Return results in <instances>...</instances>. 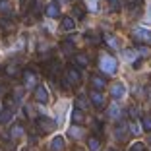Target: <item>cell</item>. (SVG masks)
<instances>
[{
    "instance_id": "1",
    "label": "cell",
    "mask_w": 151,
    "mask_h": 151,
    "mask_svg": "<svg viewBox=\"0 0 151 151\" xmlns=\"http://www.w3.org/2000/svg\"><path fill=\"white\" fill-rule=\"evenodd\" d=\"M22 80H23V89H35V85L39 83V78L35 74V66H29L22 72Z\"/></svg>"
},
{
    "instance_id": "2",
    "label": "cell",
    "mask_w": 151,
    "mask_h": 151,
    "mask_svg": "<svg viewBox=\"0 0 151 151\" xmlns=\"http://www.w3.org/2000/svg\"><path fill=\"white\" fill-rule=\"evenodd\" d=\"M116 66H118V62H116V58H112V56H101L99 58V68H101V72L105 76H112L116 72Z\"/></svg>"
},
{
    "instance_id": "3",
    "label": "cell",
    "mask_w": 151,
    "mask_h": 151,
    "mask_svg": "<svg viewBox=\"0 0 151 151\" xmlns=\"http://www.w3.org/2000/svg\"><path fill=\"white\" fill-rule=\"evenodd\" d=\"M37 128L43 134H50V132L56 130V122H54L52 118H49V116H39V118H37Z\"/></svg>"
},
{
    "instance_id": "4",
    "label": "cell",
    "mask_w": 151,
    "mask_h": 151,
    "mask_svg": "<svg viewBox=\"0 0 151 151\" xmlns=\"http://www.w3.org/2000/svg\"><path fill=\"white\" fill-rule=\"evenodd\" d=\"M66 80L70 81L72 87H76V85H80L81 83V74H80V68H76V66H68L66 68Z\"/></svg>"
},
{
    "instance_id": "5",
    "label": "cell",
    "mask_w": 151,
    "mask_h": 151,
    "mask_svg": "<svg viewBox=\"0 0 151 151\" xmlns=\"http://www.w3.org/2000/svg\"><path fill=\"white\" fill-rule=\"evenodd\" d=\"M4 72H6L8 78H19L22 72H23V68L19 66L18 62H8V64H6V68H4Z\"/></svg>"
},
{
    "instance_id": "6",
    "label": "cell",
    "mask_w": 151,
    "mask_h": 151,
    "mask_svg": "<svg viewBox=\"0 0 151 151\" xmlns=\"http://www.w3.org/2000/svg\"><path fill=\"white\" fill-rule=\"evenodd\" d=\"M35 101L41 103V105H47L49 103V93H47V87L45 85H35Z\"/></svg>"
},
{
    "instance_id": "7",
    "label": "cell",
    "mask_w": 151,
    "mask_h": 151,
    "mask_svg": "<svg viewBox=\"0 0 151 151\" xmlns=\"http://www.w3.org/2000/svg\"><path fill=\"white\" fill-rule=\"evenodd\" d=\"M89 101L93 103L97 109H105V107H107V105H105V97H103V93L97 91V89H93V91L89 93Z\"/></svg>"
},
{
    "instance_id": "8",
    "label": "cell",
    "mask_w": 151,
    "mask_h": 151,
    "mask_svg": "<svg viewBox=\"0 0 151 151\" xmlns=\"http://www.w3.org/2000/svg\"><path fill=\"white\" fill-rule=\"evenodd\" d=\"M23 132H25V128H23L22 122H14V124L10 126V138L12 139H19L23 136Z\"/></svg>"
},
{
    "instance_id": "9",
    "label": "cell",
    "mask_w": 151,
    "mask_h": 151,
    "mask_svg": "<svg viewBox=\"0 0 151 151\" xmlns=\"http://www.w3.org/2000/svg\"><path fill=\"white\" fill-rule=\"evenodd\" d=\"M132 37L136 41H149L151 39V33L147 31L145 27H136V29L132 31Z\"/></svg>"
},
{
    "instance_id": "10",
    "label": "cell",
    "mask_w": 151,
    "mask_h": 151,
    "mask_svg": "<svg viewBox=\"0 0 151 151\" xmlns=\"http://www.w3.org/2000/svg\"><path fill=\"white\" fill-rule=\"evenodd\" d=\"M64 147H66L64 138H62V136H54L52 142H50V145H49V149L50 151H64Z\"/></svg>"
},
{
    "instance_id": "11",
    "label": "cell",
    "mask_w": 151,
    "mask_h": 151,
    "mask_svg": "<svg viewBox=\"0 0 151 151\" xmlns=\"http://www.w3.org/2000/svg\"><path fill=\"white\" fill-rule=\"evenodd\" d=\"M91 87L97 89V91H99V89H105V87H107V80L101 78L99 74H93V76H91Z\"/></svg>"
},
{
    "instance_id": "12",
    "label": "cell",
    "mask_w": 151,
    "mask_h": 151,
    "mask_svg": "<svg viewBox=\"0 0 151 151\" xmlns=\"http://www.w3.org/2000/svg\"><path fill=\"white\" fill-rule=\"evenodd\" d=\"M89 64V58H87V54H83V52H78V54H74V66L76 68H85Z\"/></svg>"
},
{
    "instance_id": "13",
    "label": "cell",
    "mask_w": 151,
    "mask_h": 151,
    "mask_svg": "<svg viewBox=\"0 0 151 151\" xmlns=\"http://www.w3.org/2000/svg\"><path fill=\"white\" fill-rule=\"evenodd\" d=\"M60 29H64V31H74L76 29V19L70 18V16H64L62 22H60Z\"/></svg>"
},
{
    "instance_id": "14",
    "label": "cell",
    "mask_w": 151,
    "mask_h": 151,
    "mask_svg": "<svg viewBox=\"0 0 151 151\" xmlns=\"http://www.w3.org/2000/svg\"><path fill=\"white\" fill-rule=\"evenodd\" d=\"M68 136H70V138H74V139H80L81 136H83V128H81L80 124L70 126V128H68Z\"/></svg>"
},
{
    "instance_id": "15",
    "label": "cell",
    "mask_w": 151,
    "mask_h": 151,
    "mask_svg": "<svg viewBox=\"0 0 151 151\" xmlns=\"http://www.w3.org/2000/svg\"><path fill=\"white\" fill-rule=\"evenodd\" d=\"M45 14H47V18H58L60 16V6L52 2V4H49L45 8Z\"/></svg>"
},
{
    "instance_id": "16",
    "label": "cell",
    "mask_w": 151,
    "mask_h": 151,
    "mask_svg": "<svg viewBox=\"0 0 151 151\" xmlns=\"http://www.w3.org/2000/svg\"><path fill=\"white\" fill-rule=\"evenodd\" d=\"M87 147H89V151H101V139H99L97 136H89Z\"/></svg>"
},
{
    "instance_id": "17",
    "label": "cell",
    "mask_w": 151,
    "mask_h": 151,
    "mask_svg": "<svg viewBox=\"0 0 151 151\" xmlns=\"http://www.w3.org/2000/svg\"><path fill=\"white\" fill-rule=\"evenodd\" d=\"M124 93H126V91H124V85H122V83H114L111 87V95L114 99H122V97H124Z\"/></svg>"
},
{
    "instance_id": "18",
    "label": "cell",
    "mask_w": 151,
    "mask_h": 151,
    "mask_svg": "<svg viewBox=\"0 0 151 151\" xmlns=\"http://www.w3.org/2000/svg\"><path fill=\"white\" fill-rule=\"evenodd\" d=\"M83 120H85V112L81 111V109H76V111L72 112V122H74V124H83Z\"/></svg>"
},
{
    "instance_id": "19",
    "label": "cell",
    "mask_w": 151,
    "mask_h": 151,
    "mask_svg": "<svg viewBox=\"0 0 151 151\" xmlns=\"http://www.w3.org/2000/svg\"><path fill=\"white\" fill-rule=\"evenodd\" d=\"M0 14L2 16H12V4H10V0H0Z\"/></svg>"
},
{
    "instance_id": "20",
    "label": "cell",
    "mask_w": 151,
    "mask_h": 151,
    "mask_svg": "<svg viewBox=\"0 0 151 151\" xmlns=\"http://www.w3.org/2000/svg\"><path fill=\"white\" fill-rule=\"evenodd\" d=\"M12 118H14V112L10 109H2L0 111V124H8Z\"/></svg>"
},
{
    "instance_id": "21",
    "label": "cell",
    "mask_w": 151,
    "mask_h": 151,
    "mask_svg": "<svg viewBox=\"0 0 151 151\" xmlns=\"http://www.w3.org/2000/svg\"><path fill=\"white\" fill-rule=\"evenodd\" d=\"M0 31L2 33H12L14 31V23L10 22V19H6V18H0Z\"/></svg>"
},
{
    "instance_id": "22",
    "label": "cell",
    "mask_w": 151,
    "mask_h": 151,
    "mask_svg": "<svg viewBox=\"0 0 151 151\" xmlns=\"http://www.w3.org/2000/svg\"><path fill=\"white\" fill-rule=\"evenodd\" d=\"M4 105H6V107L4 109H10V111H16V109H18V105H19V101H16V99H14L12 97V95H8V97H6L4 99Z\"/></svg>"
},
{
    "instance_id": "23",
    "label": "cell",
    "mask_w": 151,
    "mask_h": 151,
    "mask_svg": "<svg viewBox=\"0 0 151 151\" xmlns=\"http://www.w3.org/2000/svg\"><path fill=\"white\" fill-rule=\"evenodd\" d=\"M116 138L122 142V139H126V124L122 122V120H118V126H116Z\"/></svg>"
},
{
    "instance_id": "24",
    "label": "cell",
    "mask_w": 151,
    "mask_h": 151,
    "mask_svg": "<svg viewBox=\"0 0 151 151\" xmlns=\"http://www.w3.org/2000/svg\"><path fill=\"white\" fill-rule=\"evenodd\" d=\"M107 116H109V118H118V116H120V105L112 103L111 107H109V111H107Z\"/></svg>"
},
{
    "instance_id": "25",
    "label": "cell",
    "mask_w": 151,
    "mask_h": 151,
    "mask_svg": "<svg viewBox=\"0 0 151 151\" xmlns=\"http://www.w3.org/2000/svg\"><path fill=\"white\" fill-rule=\"evenodd\" d=\"M72 14H74V19H83L85 18V10H83V6H74L72 8Z\"/></svg>"
},
{
    "instance_id": "26",
    "label": "cell",
    "mask_w": 151,
    "mask_h": 151,
    "mask_svg": "<svg viewBox=\"0 0 151 151\" xmlns=\"http://www.w3.org/2000/svg\"><path fill=\"white\" fill-rule=\"evenodd\" d=\"M105 41H107V45L111 47V49H118V39H116L114 35L107 33V35H105Z\"/></svg>"
},
{
    "instance_id": "27",
    "label": "cell",
    "mask_w": 151,
    "mask_h": 151,
    "mask_svg": "<svg viewBox=\"0 0 151 151\" xmlns=\"http://www.w3.org/2000/svg\"><path fill=\"white\" fill-rule=\"evenodd\" d=\"M76 107L81 109V111L87 109V99H85V95H78V97H76Z\"/></svg>"
},
{
    "instance_id": "28",
    "label": "cell",
    "mask_w": 151,
    "mask_h": 151,
    "mask_svg": "<svg viewBox=\"0 0 151 151\" xmlns=\"http://www.w3.org/2000/svg\"><path fill=\"white\" fill-rule=\"evenodd\" d=\"M142 128L145 130V132H151V116L149 114L142 116Z\"/></svg>"
},
{
    "instance_id": "29",
    "label": "cell",
    "mask_w": 151,
    "mask_h": 151,
    "mask_svg": "<svg viewBox=\"0 0 151 151\" xmlns=\"http://www.w3.org/2000/svg\"><path fill=\"white\" fill-rule=\"evenodd\" d=\"M41 4H43V0H31V8H29V12L31 14H41Z\"/></svg>"
},
{
    "instance_id": "30",
    "label": "cell",
    "mask_w": 151,
    "mask_h": 151,
    "mask_svg": "<svg viewBox=\"0 0 151 151\" xmlns=\"http://www.w3.org/2000/svg\"><path fill=\"white\" fill-rule=\"evenodd\" d=\"M128 151H145V143L136 142V143H132V145H130V149H128Z\"/></svg>"
},
{
    "instance_id": "31",
    "label": "cell",
    "mask_w": 151,
    "mask_h": 151,
    "mask_svg": "<svg viewBox=\"0 0 151 151\" xmlns=\"http://www.w3.org/2000/svg\"><path fill=\"white\" fill-rule=\"evenodd\" d=\"M122 54H124L126 58H128L130 62H132V60H136V56H138V52H136V50H130V49H126V50H122Z\"/></svg>"
},
{
    "instance_id": "32",
    "label": "cell",
    "mask_w": 151,
    "mask_h": 151,
    "mask_svg": "<svg viewBox=\"0 0 151 151\" xmlns=\"http://www.w3.org/2000/svg\"><path fill=\"white\" fill-rule=\"evenodd\" d=\"M109 8H111V12H118L120 10V0H109Z\"/></svg>"
},
{
    "instance_id": "33",
    "label": "cell",
    "mask_w": 151,
    "mask_h": 151,
    "mask_svg": "<svg viewBox=\"0 0 151 151\" xmlns=\"http://www.w3.org/2000/svg\"><path fill=\"white\" fill-rule=\"evenodd\" d=\"M62 50L66 54H70V52H74V47L70 45V41H62Z\"/></svg>"
},
{
    "instance_id": "34",
    "label": "cell",
    "mask_w": 151,
    "mask_h": 151,
    "mask_svg": "<svg viewBox=\"0 0 151 151\" xmlns=\"http://www.w3.org/2000/svg\"><path fill=\"white\" fill-rule=\"evenodd\" d=\"M130 132H132V134H139V126L136 124V120L130 122Z\"/></svg>"
},
{
    "instance_id": "35",
    "label": "cell",
    "mask_w": 151,
    "mask_h": 151,
    "mask_svg": "<svg viewBox=\"0 0 151 151\" xmlns=\"http://www.w3.org/2000/svg\"><path fill=\"white\" fill-rule=\"evenodd\" d=\"M138 52L142 54V56H149V49H145V47H139V49H138Z\"/></svg>"
},
{
    "instance_id": "36",
    "label": "cell",
    "mask_w": 151,
    "mask_h": 151,
    "mask_svg": "<svg viewBox=\"0 0 151 151\" xmlns=\"http://www.w3.org/2000/svg\"><path fill=\"white\" fill-rule=\"evenodd\" d=\"M124 2H126V6H139L142 0H124Z\"/></svg>"
},
{
    "instance_id": "37",
    "label": "cell",
    "mask_w": 151,
    "mask_h": 151,
    "mask_svg": "<svg viewBox=\"0 0 151 151\" xmlns=\"http://www.w3.org/2000/svg\"><path fill=\"white\" fill-rule=\"evenodd\" d=\"M2 109H4V107H2V105H0V111H2Z\"/></svg>"
},
{
    "instance_id": "38",
    "label": "cell",
    "mask_w": 151,
    "mask_h": 151,
    "mask_svg": "<svg viewBox=\"0 0 151 151\" xmlns=\"http://www.w3.org/2000/svg\"><path fill=\"white\" fill-rule=\"evenodd\" d=\"M0 93H2V87H0Z\"/></svg>"
},
{
    "instance_id": "39",
    "label": "cell",
    "mask_w": 151,
    "mask_h": 151,
    "mask_svg": "<svg viewBox=\"0 0 151 151\" xmlns=\"http://www.w3.org/2000/svg\"><path fill=\"white\" fill-rule=\"evenodd\" d=\"M149 142H151V136H149Z\"/></svg>"
}]
</instances>
